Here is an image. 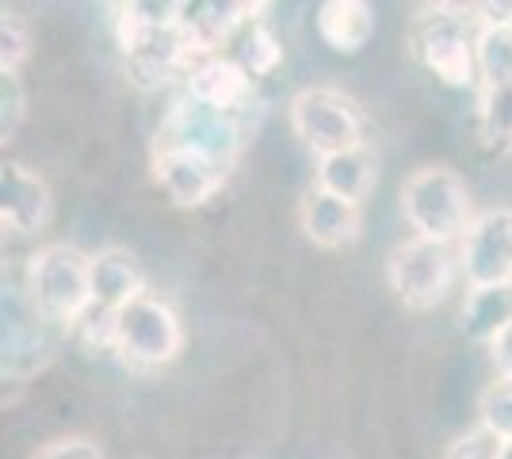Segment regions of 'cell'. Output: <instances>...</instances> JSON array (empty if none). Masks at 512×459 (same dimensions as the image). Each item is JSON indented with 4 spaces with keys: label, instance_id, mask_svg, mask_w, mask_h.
Returning <instances> with one entry per match:
<instances>
[{
    "label": "cell",
    "instance_id": "obj_8",
    "mask_svg": "<svg viewBox=\"0 0 512 459\" xmlns=\"http://www.w3.org/2000/svg\"><path fill=\"white\" fill-rule=\"evenodd\" d=\"M417 54L451 88H467L478 73L474 39L463 31V23L448 16V8H436L432 16L417 23Z\"/></svg>",
    "mask_w": 512,
    "mask_h": 459
},
{
    "label": "cell",
    "instance_id": "obj_21",
    "mask_svg": "<svg viewBox=\"0 0 512 459\" xmlns=\"http://www.w3.org/2000/svg\"><path fill=\"white\" fill-rule=\"evenodd\" d=\"M501 448H505V440L493 437L490 429L478 425V429H470V433L451 440L444 459H501Z\"/></svg>",
    "mask_w": 512,
    "mask_h": 459
},
{
    "label": "cell",
    "instance_id": "obj_10",
    "mask_svg": "<svg viewBox=\"0 0 512 459\" xmlns=\"http://www.w3.org/2000/svg\"><path fill=\"white\" fill-rule=\"evenodd\" d=\"M299 222L306 230V238L321 245V249H344L360 238V203L333 196L325 188H310L302 196Z\"/></svg>",
    "mask_w": 512,
    "mask_h": 459
},
{
    "label": "cell",
    "instance_id": "obj_16",
    "mask_svg": "<svg viewBox=\"0 0 512 459\" xmlns=\"http://www.w3.org/2000/svg\"><path fill=\"white\" fill-rule=\"evenodd\" d=\"M474 58L486 88L512 85V31L505 27H482L474 35Z\"/></svg>",
    "mask_w": 512,
    "mask_h": 459
},
{
    "label": "cell",
    "instance_id": "obj_9",
    "mask_svg": "<svg viewBox=\"0 0 512 459\" xmlns=\"http://www.w3.org/2000/svg\"><path fill=\"white\" fill-rule=\"evenodd\" d=\"M54 215V199L50 188L39 173H31L27 165H4L0 173V219L4 230H16V234H31V230H43Z\"/></svg>",
    "mask_w": 512,
    "mask_h": 459
},
{
    "label": "cell",
    "instance_id": "obj_22",
    "mask_svg": "<svg viewBox=\"0 0 512 459\" xmlns=\"http://www.w3.org/2000/svg\"><path fill=\"white\" fill-rule=\"evenodd\" d=\"M31 459H107L104 448L88 437H62L43 444Z\"/></svg>",
    "mask_w": 512,
    "mask_h": 459
},
{
    "label": "cell",
    "instance_id": "obj_7",
    "mask_svg": "<svg viewBox=\"0 0 512 459\" xmlns=\"http://www.w3.org/2000/svg\"><path fill=\"white\" fill-rule=\"evenodd\" d=\"M153 176L157 184L169 192L172 203L180 207H199L222 188L226 180V165L222 157L195 142H169L153 161Z\"/></svg>",
    "mask_w": 512,
    "mask_h": 459
},
{
    "label": "cell",
    "instance_id": "obj_13",
    "mask_svg": "<svg viewBox=\"0 0 512 459\" xmlns=\"http://www.w3.org/2000/svg\"><path fill=\"white\" fill-rule=\"evenodd\" d=\"M318 31L337 54H356L371 39L375 16L363 0H325L318 8Z\"/></svg>",
    "mask_w": 512,
    "mask_h": 459
},
{
    "label": "cell",
    "instance_id": "obj_19",
    "mask_svg": "<svg viewBox=\"0 0 512 459\" xmlns=\"http://www.w3.org/2000/svg\"><path fill=\"white\" fill-rule=\"evenodd\" d=\"M27 50H31V35H27L23 20L16 12H4V20H0V69H4V77L23 66Z\"/></svg>",
    "mask_w": 512,
    "mask_h": 459
},
{
    "label": "cell",
    "instance_id": "obj_20",
    "mask_svg": "<svg viewBox=\"0 0 512 459\" xmlns=\"http://www.w3.org/2000/svg\"><path fill=\"white\" fill-rule=\"evenodd\" d=\"M276 62H279L276 35H272L268 27H253V31L245 35V46H241V66L249 69L253 77H260V73H272Z\"/></svg>",
    "mask_w": 512,
    "mask_h": 459
},
{
    "label": "cell",
    "instance_id": "obj_25",
    "mask_svg": "<svg viewBox=\"0 0 512 459\" xmlns=\"http://www.w3.org/2000/svg\"><path fill=\"white\" fill-rule=\"evenodd\" d=\"M501 459H512V440H505V448H501Z\"/></svg>",
    "mask_w": 512,
    "mask_h": 459
},
{
    "label": "cell",
    "instance_id": "obj_1",
    "mask_svg": "<svg viewBox=\"0 0 512 459\" xmlns=\"http://www.w3.org/2000/svg\"><path fill=\"white\" fill-rule=\"evenodd\" d=\"M402 211L417 238L451 245L470 230V192L448 165H425L402 184Z\"/></svg>",
    "mask_w": 512,
    "mask_h": 459
},
{
    "label": "cell",
    "instance_id": "obj_5",
    "mask_svg": "<svg viewBox=\"0 0 512 459\" xmlns=\"http://www.w3.org/2000/svg\"><path fill=\"white\" fill-rule=\"evenodd\" d=\"M291 127L318 157L363 150V115L337 88H302L291 100Z\"/></svg>",
    "mask_w": 512,
    "mask_h": 459
},
{
    "label": "cell",
    "instance_id": "obj_11",
    "mask_svg": "<svg viewBox=\"0 0 512 459\" xmlns=\"http://www.w3.org/2000/svg\"><path fill=\"white\" fill-rule=\"evenodd\" d=\"M253 92V73L230 62V58H211L199 69L188 73V96H192L199 108H207L211 115H230L237 111Z\"/></svg>",
    "mask_w": 512,
    "mask_h": 459
},
{
    "label": "cell",
    "instance_id": "obj_4",
    "mask_svg": "<svg viewBox=\"0 0 512 459\" xmlns=\"http://www.w3.org/2000/svg\"><path fill=\"white\" fill-rule=\"evenodd\" d=\"M455 261L459 257L451 253V245L428 238L402 241L390 249V261H386L390 291L409 310H432L436 303L448 299L451 280H455Z\"/></svg>",
    "mask_w": 512,
    "mask_h": 459
},
{
    "label": "cell",
    "instance_id": "obj_17",
    "mask_svg": "<svg viewBox=\"0 0 512 459\" xmlns=\"http://www.w3.org/2000/svg\"><path fill=\"white\" fill-rule=\"evenodd\" d=\"M463 314H467V322H470V333H474V337H482V341L490 345L493 333L512 318V287L470 291V303H467Z\"/></svg>",
    "mask_w": 512,
    "mask_h": 459
},
{
    "label": "cell",
    "instance_id": "obj_24",
    "mask_svg": "<svg viewBox=\"0 0 512 459\" xmlns=\"http://www.w3.org/2000/svg\"><path fill=\"white\" fill-rule=\"evenodd\" d=\"M474 12H478L482 27H505V31H512V0H486Z\"/></svg>",
    "mask_w": 512,
    "mask_h": 459
},
{
    "label": "cell",
    "instance_id": "obj_18",
    "mask_svg": "<svg viewBox=\"0 0 512 459\" xmlns=\"http://www.w3.org/2000/svg\"><path fill=\"white\" fill-rule=\"evenodd\" d=\"M478 417H482V429H490L493 437L512 440V379H497L482 391Z\"/></svg>",
    "mask_w": 512,
    "mask_h": 459
},
{
    "label": "cell",
    "instance_id": "obj_6",
    "mask_svg": "<svg viewBox=\"0 0 512 459\" xmlns=\"http://www.w3.org/2000/svg\"><path fill=\"white\" fill-rule=\"evenodd\" d=\"M470 291L512 287V211H482L459 245Z\"/></svg>",
    "mask_w": 512,
    "mask_h": 459
},
{
    "label": "cell",
    "instance_id": "obj_14",
    "mask_svg": "<svg viewBox=\"0 0 512 459\" xmlns=\"http://www.w3.org/2000/svg\"><path fill=\"white\" fill-rule=\"evenodd\" d=\"M318 188L348 199V203H363L367 192L375 188V161H371V153L348 150L333 153V157H318Z\"/></svg>",
    "mask_w": 512,
    "mask_h": 459
},
{
    "label": "cell",
    "instance_id": "obj_2",
    "mask_svg": "<svg viewBox=\"0 0 512 459\" xmlns=\"http://www.w3.org/2000/svg\"><path fill=\"white\" fill-rule=\"evenodd\" d=\"M27 291L54 322H85L92 310V257L73 245H46L27 264Z\"/></svg>",
    "mask_w": 512,
    "mask_h": 459
},
{
    "label": "cell",
    "instance_id": "obj_15",
    "mask_svg": "<svg viewBox=\"0 0 512 459\" xmlns=\"http://www.w3.org/2000/svg\"><path fill=\"white\" fill-rule=\"evenodd\" d=\"M478 131L490 150H512V85L482 88L478 100Z\"/></svg>",
    "mask_w": 512,
    "mask_h": 459
},
{
    "label": "cell",
    "instance_id": "obj_23",
    "mask_svg": "<svg viewBox=\"0 0 512 459\" xmlns=\"http://www.w3.org/2000/svg\"><path fill=\"white\" fill-rule=\"evenodd\" d=\"M490 360L501 379H512V318L490 337Z\"/></svg>",
    "mask_w": 512,
    "mask_h": 459
},
{
    "label": "cell",
    "instance_id": "obj_12",
    "mask_svg": "<svg viewBox=\"0 0 512 459\" xmlns=\"http://www.w3.org/2000/svg\"><path fill=\"white\" fill-rule=\"evenodd\" d=\"M142 276L134 268V257L123 249H107L92 257V310L115 314L119 306H127L134 295H142Z\"/></svg>",
    "mask_w": 512,
    "mask_h": 459
},
{
    "label": "cell",
    "instance_id": "obj_3",
    "mask_svg": "<svg viewBox=\"0 0 512 459\" xmlns=\"http://www.w3.org/2000/svg\"><path fill=\"white\" fill-rule=\"evenodd\" d=\"M111 322H115V345L134 364L161 368V364H172L184 349V329H180L176 310L150 291L119 306Z\"/></svg>",
    "mask_w": 512,
    "mask_h": 459
}]
</instances>
